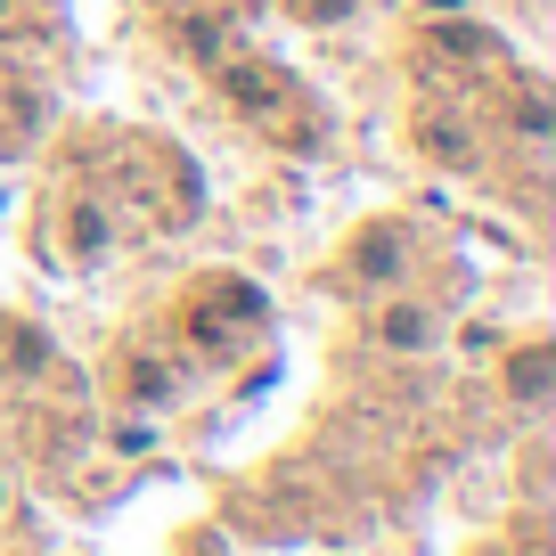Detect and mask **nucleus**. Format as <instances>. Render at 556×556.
<instances>
[{"mask_svg": "<svg viewBox=\"0 0 556 556\" xmlns=\"http://www.w3.org/2000/svg\"><path fill=\"white\" fill-rule=\"evenodd\" d=\"M384 336H393V344H417V336H426V312H393V319H384Z\"/></svg>", "mask_w": 556, "mask_h": 556, "instance_id": "obj_1", "label": "nucleus"}]
</instances>
